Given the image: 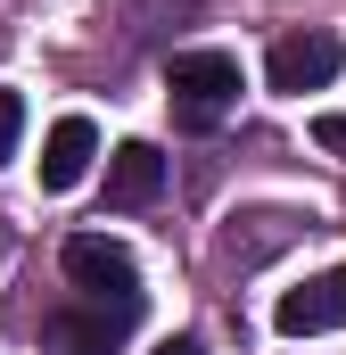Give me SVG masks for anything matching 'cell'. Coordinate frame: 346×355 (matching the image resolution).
<instances>
[{
    "instance_id": "obj_1",
    "label": "cell",
    "mask_w": 346,
    "mask_h": 355,
    "mask_svg": "<svg viewBox=\"0 0 346 355\" xmlns=\"http://www.w3.org/2000/svg\"><path fill=\"white\" fill-rule=\"evenodd\" d=\"M165 99H173V124L181 132H215L239 107V58L231 50H173Z\"/></svg>"
},
{
    "instance_id": "obj_2",
    "label": "cell",
    "mask_w": 346,
    "mask_h": 355,
    "mask_svg": "<svg viewBox=\"0 0 346 355\" xmlns=\"http://www.w3.org/2000/svg\"><path fill=\"white\" fill-rule=\"evenodd\" d=\"M346 67V42L338 33H322V25H305V33H280L272 50H264V83L280 91V99H305V91H330Z\"/></svg>"
},
{
    "instance_id": "obj_3",
    "label": "cell",
    "mask_w": 346,
    "mask_h": 355,
    "mask_svg": "<svg viewBox=\"0 0 346 355\" xmlns=\"http://www.w3.org/2000/svg\"><path fill=\"white\" fill-rule=\"evenodd\" d=\"M66 281H75V297H99V306H140V265L107 232H75L66 240Z\"/></svg>"
},
{
    "instance_id": "obj_4",
    "label": "cell",
    "mask_w": 346,
    "mask_h": 355,
    "mask_svg": "<svg viewBox=\"0 0 346 355\" xmlns=\"http://www.w3.org/2000/svg\"><path fill=\"white\" fill-rule=\"evenodd\" d=\"M272 322H280V339H322V331H346V265L297 281V289L272 306Z\"/></svg>"
},
{
    "instance_id": "obj_5",
    "label": "cell",
    "mask_w": 346,
    "mask_h": 355,
    "mask_svg": "<svg viewBox=\"0 0 346 355\" xmlns=\"http://www.w3.org/2000/svg\"><path fill=\"white\" fill-rule=\"evenodd\" d=\"M132 322H140V306H99V297L58 306V314H50V355H107Z\"/></svg>"
},
{
    "instance_id": "obj_6",
    "label": "cell",
    "mask_w": 346,
    "mask_h": 355,
    "mask_svg": "<svg viewBox=\"0 0 346 355\" xmlns=\"http://www.w3.org/2000/svg\"><path fill=\"white\" fill-rule=\"evenodd\" d=\"M91 157H99V124L91 116H58L50 141H42V190H75L91 174Z\"/></svg>"
},
{
    "instance_id": "obj_7",
    "label": "cell",
    "mask_w": 346,
    "mask_h": 355,
    "mask_svg": "<svg viewBox=\"0 0 346 355\" xmlns=\"http://www.w3.org/2000/svg\"><path fill=\"white\" fill-rule=\"evenodd\" d=\"M165 190V157L149 149V141H124L116 157H107V207H149Z\"/></svg>"
},
{
    "instance_id": "obj_8",
    "label": "cell",
    "mask_w": 346,
    "mask_h": 355,
    "mask_svg": "<svg viewBox=\"0 0 346 355\" xmlns=\"http://www.w3.org/2000/svg\"><path fill=\"white\" fill-rule=\"evenodd\" d=\"M17 132H25V99H17V91H0V166L17 157Z\"/></svg>"
},
{
    "instance_id": "obj_9",
    "label": "cell",
    "mask_w": 346,
    "mask_h": 355,
    "mask_svg": "<svg viewBox=\"0 0 346 355\" xmlns=\"http://www.w3.org/2000/svg\"><path fill=\"white\" fill-rule=\"evenodd\" d=\"M313 149H330V157H346V116H313Z\"/></svg>"
},
{
    "instance_id": "obj_10",
    "label": "cell",
    "mask_w": 346,
    "mask_h": 355,
    "mask_svg": "<svg viewBox=\"0 0 346 355\" xmlns=\"http://www.w3.org/2000/svg\"><path fill=\"white\" fill-rule=\"evenodd\" d=\"M149 355H206V339H190V331H181V339H157Z\"/></svg>"
}]
</instances>
